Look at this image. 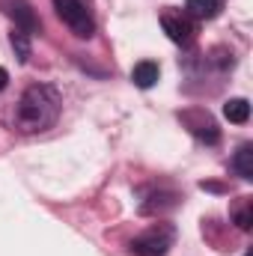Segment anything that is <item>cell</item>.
<instances>
[{
	"mask_svg": "<svg viewBox=\"0 0 253 256\" xmlns=\"http://www.w3.org/2000/svg\"><path fill=\"white\" fill-rule=\"evenodd\" d=\"M60 116V92L48 84H33L24 90L15 108V128L24 134H39Z\"/></svg>",
	"mask_w": 253,
	"mask_h": 256,
	"instance_id": "obj_1",
	"label": "cell"
},
{
	"mask_svg": "<svg viewBox=\"0 0 253 256\" xmlns=\"http://www.w3.org/2000/svg\"><path fill=\"white\" fill-rule=\"evenodd\" d=\"M54 9H57L60 21L78 39H90L96 33V21H92L90 9L84 6V0H54Z\"/></svg>",
	"mask_w": 253,
	"mask_h": 256,
	"instance_id": "obj_2",
	"label": "cell"
},
{
	"mask_svg": "<svg viewBox=\"0 0 253 256\" xmlns=\"http://www.w3.org/2000/svg\"><path fill=\"white\" fill-rule=\"evenodd\" d=\"M170 242H173L170 230L155 226V230H149V232H143V236H137L131 242V254L134 256H164L170 250Z\"/></svg>",
	"mask_w": 253,
	"mask_h": 256,
	"instance_id": "obj_3",
	"label": "cell"
},
{
	"mask_svg": "<svg viewBox=\"0 0 253 256\" xmlns=\"http://www.w3.org/2000/svg\"><path fill=\"white\" fill-rule=\"evenodd\" d=\"M6 6V15L15 21V30H24L27 36H33V33H39V18H36V12H33V6L27 3V0H6L3 3Z\"/></svg>",
	"mask_w": 253,
	"mask_h": 256,
	"instance_id": "obj_4",
	"label": "cell"
},
{
	"mask_svg": "<svg viewBox=\"0 0 253 256\" xmlns=\"http://www.w3.org/2000/svg\"><path fill=\"white\" fill-rule=\"evenodd\" d=\"M161 27H164V33L176 45H188L194 39V24H190L188 15H182V12H164L161 15Z\"/></svg>",
	"mask_w": 253,
	"mask_h": 256,
	"instance_id": "obj_5",
	"label": "cell"
},
{
	"mask_svg": "<svg viewBox=\"0 0 253 256\" xmlns=\"http://www.w3.org/2000/svg\"><path fill=\"white\" fill-rule=\"evenodd\" d=\"M158 74H161V68H158V63H152V60H143V63H137L131 68V80H134V86H140V90L155 86Z\"/></svg>",
	"mask_w": 253,
	"mask_h": 256,
	"instance_id": "obj_6",
	"label": "cell"
},
{
	"mask_svg": "<svg viewBox=\"0 0 253 256\" xmlns=\"http://www.w3.org/2000/svg\"><path fill=\"white\" fill-rule=\"evenodd\" d=\"M220 0H188V18H200V21H208L220 12Z\"/></svg>",
	"mask_w": 253,
	"mask_h": 256,
	"instance_id": "obj_7",
	"label": "cell"
},
{
	"mask_svg": "<svg viewBox=\"0 0 253 256\" xmlns=\"http://www.w3.org/2000/svg\"><path fill=\"white\" fill-rule=\"evenodd\" d=\"M224 116H226L230 122H236V126L248 122V116H250V102H248V98H230V102L224 104Z\"/></svg>",
	"mask_w": 253,
	"mask_h": 256,
	"instance_id": "obj_8",
	"label": "cell"
},
{
	"mask_svg": "<svg viewBox=\"0 0 253 256\" xmlns=\"http://www.w3.org/2000/svg\"><path fill=\"white\" fill-rule=\"evenodd\" d=\"M232 167H236V173H238L242 179H253V146L250 143H244V146L236 152Z\"/></svg>",
	"mask_w": 253,
	"mask_h": 256,
	"instance_id": "obj_9",
	"label": "cell"
},
{
	"mask_svg": "<svg viewBox=\"0 0 253 256\" xmlns=\"http://www.w3.org/2000/svg\"><path fill=\"white\" fill-rule=\"evenodd\" d=\"M9 42H12L15 57H18L21 63H27V60H30V36H27L24 30H12V33H9Z\"/></svg>",
	"mask_w": 253,
	"mask_h": 256,
	"instance_id": "obj_10",
	"label": "cell"
},
{
	"mask_svg": "<svg viewBox=\"0 0 253 256\" xmlns=\"http://www.w3.org/2000/svg\"><path fill=\"white\" fill-rule=\"evenodd\" d=\"M236 224H238L242 230H250V206H244V208L236 214Z\"/></svg>",
	"mask_w": 253,
	"mask_h": 256,
	"instance_id": "obj_11",
	"label": "cell"
},
{
	"mask_svg": "<svg viewBox=\"0 0 253 256\" xmlns=\"http://www.w3.org/2000/svg\"><path fill=\"white\" fill-rule=\"evenodd\" d=\"M6 84H9V72L0 66V90H6Z\"/></svg>",
	"mask_w": 253,
	"mask_h": 256,
	"instance_id": "obj_12",
	"label": "cell"
},
{
	"mask_svg": "<svg viewBox=\"0 0 253 256\" xmlns=\"http://www.w3.org/2000/svg\"><path fill=\"white\" fill-rule=\"evenodd\" d=\"M244 256H250V254H244Z\"/></svg>",
	"mask_w": 253,
	"mask_h": 256,
	"instance_id": "obj_13",
	"label": "cell"
}]
</instances>
